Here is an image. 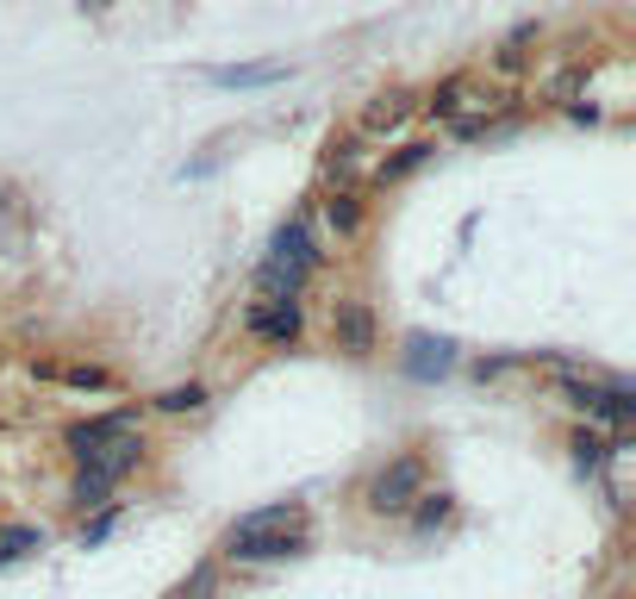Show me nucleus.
Returning <instances> with one entry per match:
<instances>
[{
	"label": "nucleus",
	"mask_w": 636,
	"mask_h": 599,
	"mask_svg": "<svg viewBox=\"0 0 636 599\" xmlns=\"http://www.w3.org/2000/svg\"><path fill=\"white\" fill-rule=\"evenodd\" d=\"M32 375L38 381H57V356H32Z\"/></svg>",
	"instance_id": "27"
},
{
	"label": "nucleus",
	"mask_w": 636,
	"mask_h": 599,
	"mask_svg": "<svg viewBox=\"0 0 636 599\" xmlns=\"http://www.w3.org/2000/svg\"><path fill=\"white\" fill-rule=\"evenodd\" d=\"M456 369V344L449 337H430V332H413L406 337V375L413 381H437Z\"/></svg>",
	"instance_id": "8"
},
{
	"label": "nucleus",
	"mask_w": 636,
	"mask_h": 599,
	"mask_svg": "<svg viewBox=\"0 0 636 599\" xmlns=\"http://www.w3.org/2000/svg\"><path fill=\"white\" fill-rule=\"evenodd\" d=\"M525 356H480L475 363V381H494V375H506V369H518Z\"/></svg>",
	"instance_id": "26"
},
{
	"label": "nucleus",
	"mask_w": 636,
	"mask_h": 599,
	"mask_svg": "<svg viewBox=\"0 0 636 599\" xmlns=\"http://www.w3.org/2000/svg\"><path fill=\"white\" fill-rule=\"evenodd\" d=\"M430 157H437V144H430V138H413V144H399L394 157H387L381 169H375V188H387V181H406V175H418V169H425Z\"/></svg>",
	"instance_id": "12"
},
{
	"label": "nucleus",
	"mask_w": 636,
	"mask_h": 599,
	"mask_svg": "<svg viewBox=\"0 0 636 599\" xmlns=\"http://www.w3.org/2000/svg\"><path fill=\"white\" fill-rule=\"evenodd\" d=\"M331 344L344 350V356H375V344H381V325H375V306L368 300H337L331 313Z\"/></svg>",
	"instance_id": "6"
},
{
	"label": "nucleus",
	"mask_w": 636,
	"mask_h": 599,
	"mask_svg": "<svg viewBox=\"0 0 636 599\" xmlns=\"http://www.w3.org/2000/svg\"><path fill=\"white\" fill-rule=\"evenodd\" d=\"M212 593H219V575H212V562H200V568H193V581L181 587L176 599H212Z\"/></svg>",
	"instance_id": "25"
},
{
	"label": "nucleus",
	"mask_w": 636,
	"mask_h": 599,
	"mask_svg": "<svg viewBox=\"0 0 636 599\" xmlns=\"http://www.w3.org/2000/svg\"><path fill=\"white\" fill-rule=\"evenodd\" d=\"M212 88H275V81H287V63L281 57H269V63H219L207 69Z\"/></svg>",
	"instance_id": "10"
},
{
	"label": "nucleus",
	"mask_w": 636,
	"mask_h": 599,
	"mask_svg": "<svg viewBox=\"0 0 636 599\" xmlns=\"http://www.w3.org/2000/svg\"><path fill=\"white\" fill-rule=\"evenodd\" d=\"M126 431H138V406H112V412H100V419H76V425L63 431V443H69L76 462H88V456H100L112 438H126Z\"/></svg>",
	"instance_id": "5"
},
{
	"label": "nucleus",
	"mask_w": 636,
	"mask_h": 599,
	"mask_svg": "<svg viewBox=\"0 0 636 599\" xmlns=\"http://www.w3.org/2000/svg\"><path fill=\"white\" fill-rule=\"evenodd\" d=\"M138 462H143V438H138V431H126V438H112L107 450H100V456H88L81 469H95V474H107V481H119V474L138 469Z\"/></svg>",
	"instance_id": "11"
},
{
	"label": "nucleus",
	"mask_w": 636,
	"mask_h": 599,
	"mask_svg": "<svg viewBox=\"0 0 636 599\" xmlns=\"http://www.w3.org/2000/svg\"><path fill=\"white\" fill-rule=\"evenodd\" d=\"M150 406L169 412V419H181V412H200V406H207V387H200V381H176V387H162Z\"/></svg>",
	"instance_id": "19"
},
{
	"label": "nucleus",
	"mask_w": 636,
	"mask_h": 599,
	"mask_svg": "<svg viewBox=\"0 0 636 599\" xmlns=\"http://www.w3.org/2000/svg\"><path fill=\"white\" fill-rule=\"evenodd\" d=\"M81 7H88V13H100V7H112V0H81Z\"/></svg>",
	"instance_id": "28"
},
{
	"label": "nucleus",
	"mask_w": 636,
	"mask_h": 599,
	"mask_svg": "<svg viewBox=\"0 0 636 599\" xmlns=\"http://www.w3.org/2000/svg\"><path fill=\"white\" fill-rule=\"evenodd\" d=\"M362 131H337L331 144H325V175L331 181H350V169H356V157H362Z\"/></svg>",
	"instance_id": "16"
},
{
	"label": "nucleus",
	"mask_w": 636,
	"mask_h": 599,
	"mask_svg": "<svg viewBox=\"0 0 636 599\" xmlns=\"http://www.w3.org/2000/svg\"><path fill=\"white\" fill-rule=\"evenodd\" d=\"M413 112H418V100L406 95V88H387V95H375V100L362 107L356 131H362V138H387V131H399L406 119H413Z\"/></svg>",
	"instance_id": "7"
},
{
	"label": "nucleus",
	"mask_w": 636,
	"mask_h": 599,
	"mask_svg": "<svg viewBox=\"0 0 636 599\" xmlns=\"http://www.w3.org/2000/svg\"><path fill=\"white\" fill-rule=\"evenodd\" d=\"M593 419H599V425H630V419H636V387H630V381H612V375H605Z\"/></svg>",
	"instance_id": "13"
},
{
	"label": "nucleus",
	"mask_w": 636,
	"mask_h": 599,
	"mask_svg": "<svg viewBox=\"0 0 636 599\" xmlns=\"http://www.w3.org/2000/svg\"><path fill=\"white\" fill-rule=\"evenodd\" d=\"M461 100H468V76H444L418 100V112H430V119H461Z\"/></svg>",
	"instance_id": "14"
},
{
	"label": "nucleus",
	"mask_w": 636,
	"mask_h": 599,
	"mask_svg": "<svg viewBox=\"0 0 636 599\" xmlns=\"http://www.w3.org/2000/svg\"><path fill=\"white\" fill-rule=\"evenodd\" d=\"M275 524H300V500H275V505H256V512H244L231 531H275Z\"/></svg>",
	"instance_id": "18"
},
{
	"label": "nucleus",
	"mask_w": 636,
	"mask_h": 599,
	"mask_svg": "<svg viewBox=\"0 0 636 599\" xmlns=\"http://www.w3.org/2000/svg\"><path fill=\"white\" fill-rule=\"evenodd\" d=\"M26 550H44V531H32V524H13V531L0 537V562H13V556Z\"/></svg>",
	"instance_id": "23"
},
{
	"label": "nucleus",
	"mask_w": 636,
	"mask_h": 599,
	"mask_svg": "<svg viewBox=\"0 0 636 599\" xmlns=\"http://www.w3.org/2000/svg\"><path fill=\"white\" fill-rule=\"evenodd\" d=\"M537 38H543V26H518V32H511L506 45L494 50V63L506 69V76H518V69L530 63V45H537Z\"/></svg>",
	"instance_id": "20"
},
{
	"label": "nucleus",
	"mask_w": 636,
	"mask_h": 599,
	"mask_svg": "<svg viewBox=\"0 0 636 599\" xmlns=\"http://www.w3.org/2000/svg\"><path fill=\"white\" fill-rule=\"evenodd\" d=\"M312 537L300 524H275V531H225V556L231 562H287V556H306Z\"/></svg>",
	"instance_id": "3"
},
{
	"label": "nucleus",
	"mask_w": 636,
	"mask_h": 599,
	"mask_svg": "<svg viewBox=\"0 0 636 599\" xmlns=\"http://www.w3.org/2000/svg\"><path fill=\"white\" fill-rule=\"evenodd\" d=\"M318 263H325V251H318V237H312V219L294 213V219L269 237V256H262V268H256V294L262 300L306 294V282H312Z\"/></svg>",
	"instance_id": "1"
},
{
	"label": "nucleus",
	"mask_w": 636,
	"mask_h": 599,
	"mask_svg": "<svg viewBox=\"0 0 636 599\" xmlns=\"http://www.w3.org/2000/svg\"><path fill=\"white\" fill-rule=\"evenodd\" d=\"M449 512H456V500H449L444 488H437V493L425 488L413 505H406V519H413V531H437V524H449Z\"/></svg>",
	"instance_id": "17"
},
{
	"label": "nucleus",
	"mask_w": 636,
	"mask_h": 599,
	"mask_svg": "<svg viewBox=\"0 0 636 599\" xmlns=\"http://www.w3.org/2000/svg\"><path fill=\"white\" fill-rule=\"evenodd\" d=\"M112 524H119V505H100L95 519L81 524V550H95V543H107V537H112Z\"/></svg>",
	"instance_id": "24"
},
{
	"label": "nucleus",
	"mask_w": 636,
	"mask_h": 599,
	"mask_svg": "<svg viewBox=\"0 0 636 599\" xmlns=\"http://www.w3.org/2000/svg\"><path fill=\"white\" fill-rule=\"evenodd\" d=\"M568 450H574V469H580V474H599V469H605V456H612V443H605L599 431H587V425L574 431Z\"/></svg>",
	"instance_id": "21"
},
{
	"label": "nucleus",
	"mask_w": 636,
	"mask_h": 599,
	"mask_svg": "<svg viewBox=\"0 0 636 599\" xmlns=\"http://www.w3.org/2000/svg\"><path fill=\"white\" fill-rule=\"evenodd\" d=\"M244 332L262 337L269 350L300 344V332H306V306H300V294H287V300H256L250 313H244Z\"/></svg>",
	"instance_id": "4"
},
{
	"label": "nucleus",
	"mask_w": 636,
	"mask_h": 599,
	"mask_svg": "<svg viewBox=\"0 0 636 599\" xmlns=\"http://www.w3.org/2000/svg\"><path fill=\"white\" fill-rule=\"evenodd\" d=\"M425 493V462L406 450V456H394V462H381V469L368 474V488H362V500H368V512H381V519H399L406 505Z\"/></svg>",
	"instance_id": "2"
},
{
	"label": "nucleus",
	"mask_w": 636,
	"mask_h": 599,
	"mask_svg": "<svg viewBox=\"0 0 636 599\" xmlns=\"http://www.w3.org/2000/svg\"><path fill=\"white\" fill-rule=\"evenodd\" d=\"M57 381L76 387V394H112V387H119L112 369H100V363H57Z\"/></svg>",
	"instance_id": "15"
},
{
	"label": "nucleus",
	"mask_w": 636,
	"mask_h": 599,
	"mask_svg": "<svg viewBox=\"0 0 636 599\" xmlns=\"http://www.w3.org/2000/svg\"><path fill=\"white\" fill-rule=\"evenodd\" d=\"M107 493H112V481H107V474H95V469H81L76 481H69V500H76L81 512H100V505H112Z\"/></svg>",
	"instance_id": "22"
},
{
	"label": "nucleus",
	"mask_w": 636,
	"mask_h": 599,
	"mask_svg": "<svg viewBox=\"0 0 636 599\" xmlns=\"http://www.w3.org/2000/svg\"><path fill=\"white\" fill-rule=\"evenodd\" d=\"M368 219V200L362 188H350V181H331V194H325V225H331L337 237H356Z\"/></svg>",
	"instance_id": "9"
}]
</instances>
